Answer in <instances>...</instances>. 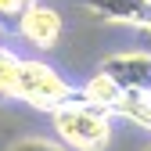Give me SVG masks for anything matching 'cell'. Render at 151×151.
<instances>
[{
  "label": "cell",
  "mask_w": 151,
  "mask_h": 151,
  "mask_svg": "<svg viewBox=\"0 0 151 151\" xmlns=\"http://www.w3.org/2000/svg\"><path fill=\"white\" fill-rule=\"evenodd\" d=\"M0 50H4V40H0Z\"/></svg>",
  "instance_id": "obj_11"
},
{
  "label": "cell",
  "mask_w": 151,
  "mask_h": 151,
  "mask_svg": "<svg viewBox=\"0 0 151 151\" xmlns=\"http://www.w3.org/2000/svg\"><path fill=\"white\" fill-rule=\"evenodd\" d=\"M72 97H76V90L58 68H50L47 61H36V58H22L14 101H25L40 111H54V108L68 104Z\"/></svg>",
  "instance_id": "obj_2"
},
{
  "label": "cell",
  "mask_w": 151,
  "mask_h": 151,
  "mask_svg": "<svg viewBox=\"0 0 151 151\" xmlns=\"http://www.w3.org/2000/svg\"><path fill=\"white\" fill-rule=\"evenodd\" d=\"M61 32H65L61 14L54 11V7H47V4H32L22 18H18V36H22L29 47H36V50L58 47Z\"/></svg>",
  "instance_id": "obj_4"
},
{
  "label": "cell",
  "mask_w": 151,
  "mask_h": 151,
  "mask_svg": "<svg viewBox=\"0 0 151 151\" xmlns=\"http://www.w3.org/2000/svg\"><path fill=\"white\" fill-rule=\"evenodd\" d=\"M18 65H22V58H18L14 50H0V97L14 101V90H18Z\"/></svg>",
  "instance_id": "obj_7"
},
{
  "label": "cell",
  "mask_w": 151,
  "mask_h": 151,
  "mask_svg": "<svg viewBox=\"0 0 151 151\" xmlns=\"http://www.w3.org/2000/svg\"><path fill=\"white\" fill-rule=\"evenodd\" d=\"M144 32H147V36H151V25H147V29H144Z\"/></svg>",
  "instance_id": "obj_10"
},
{
  "label": "cell",
  "mask_w": 151,
  "mask_h": 151,
  "mask_svg": "<svg viewBox=\"0 0 151 151\" xmlns=\"http://www.w3.org/2000/svg\"><path fill=\"white\" fill-rule=\"evenodd\" d=\"M50 126L68 151H104L111 144V115L72 97L68 104L50 111Z\"/></svg>",
  "instance_id": "obj_1"
},
{
  "label": "cell",
  "mask_w": 151,
  "mask_h": 151,
  "mask_svg": "<svg viewBox=\"0 0 151 151\" xmlns=\"http://www.w3.org/2000/svg\"><path fill=\"white\" fill-rule=\"evenodd\" d=\"M144 151H151V144H147V147H144Z\"/></svg>",
  "instance_id": "obj_12"
},
{
  "label": "cell",
  "mask_w": 151,
  "mask_h": 151,
  "mask_svg": "<svg viewBox=\"0 0 151 151\" xmlns=\"http://www.w3.org/2000/svg\"><path fill=\"white\" fill-rule=\"evenodd\" d=\"M79 4L104 18V22H115V25H129V29H147L151 25V4L147 0H79Z\"/></svg>",
  "instance_id": "obj_5"
},
{
  "label": "cell",
  "mask_w": 151,
  "mask_h": 151,
  "mask_svg": "<svg viewBox=\"0 0 151 151\" xmlns=\"http://www.w3.org/2000/svg\"><path fill=\"white\" fill-rule=\"evenodd\" d=\"M32 4L36 0H0V22H14L18 25V18H22Z\"/></svg>",
  "instance_id": "obj_9"
},
{
  "label": "cell",
  "mask_w": 151,
  "mask_h": 151,
  "mask_svg": "<svg viewBox=\"0 0 151 151\" xmlns=\"http://www.w3.org/2000/svg\"><path fill=\"white\" fill-rule=\"evenodd\" d=\"M101 72L111 76L122 93L151 97V50H115L101 61Z\"/></svg>",
  "instance_id": "obj_3"
},
{
  "label": "cell",
  "mask_w": 151,
  "mask_h": 151,
  "mask_svg": "<svg viewBox=\"0 0 151 151\" xmlns=\"http://www.w3.org/2000/svg\"><path fill=\"white\" fill-rule=\"evenodd\" d=\"M7 151H68L61 140H50V137H18Z\"/></svg>",
  "instance_id": "obj_8"
},
{
  "label": "cell",
  "mask_w": 151,
  "mask_h": 151,
  "mask_svg": "<svg viewBox=\"0 0 151 151\" xmlns=\"http://www.w3.org/2000/svg\"><path fill=\"white\" fill-rule=\"evenodd\" d=\"M147 4H151V0H147Z\"/></svg>",
  "instance_id": "obj_13"
},
{
  "label": "cell",
  "mask_w": 151,
  "mask_h": 151,
  "mask_svg": "<svg viewBox=\"0 0 151 151\" xmlns=\"http://www.w3.org/2000/svg\"><path fill=\"white\" fill-rule=\"evenodd\" d=\"M79 97H83L86 104H93V108H101V111H108V115H115L126 93L119 90V83L111 79V76H104V72L97 68V72H93L90 79L83 83V90H79Z\"/></svg>",
  "instance_id": "obj_6"
}]
</instances>
